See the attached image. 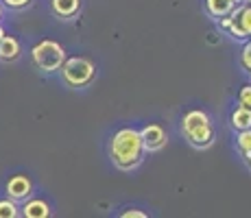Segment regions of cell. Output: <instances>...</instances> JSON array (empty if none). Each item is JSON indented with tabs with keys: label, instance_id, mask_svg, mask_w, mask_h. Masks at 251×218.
<instances>
[{
	"label": "cell",
	"instance_id": "1",
	"mask_svg": "<svg viewBox=\"0 0 251 218\" xmlns=\"http://www.w3.org/2000/svg\"><path fill=\"white\" fill-rule=\"evenodd\" d=\"M109 157H112L114 166L120 170H133L142 164L144 146L140 131L133 127H125L116 131L109 140Z\"/></svg>",
	"mask_w": 251,
	"mask_h": 218
},
{
	"label": "cell",
	"instance_id": "2",
	"mask_svg": "<svg viewBox=\"0 0 251 218\" xmlns=\"http://www.w3.org/2000/svg\"><path fill=\"white\" fill-rule=\"evenodd\" d=\"M181 135L195 148H207L214 144V124L203 109H190L181 118Z\"/></svg>",
	"mask_w": 251,
	"mask_h": 218
},
{
	"label": "cell",
	"instance_id": "3",
	"mask_svg": "<svg viewBox=\"0 0 251 218\" xmlns=\"http://www.w3.org/2000/svg\"><path fill=\"white\" fill-rule=\"evenodd\" d=\"M61 79L68 87L81 90V87H88L96 76V68L90 59L85 57H66V61L59 68Z\"/></svg>",
	"mask_w": 251,
	"mask_h": 218
},
{
	"label": "cell",
	"instance_id": "4",
	"mask_svg": "<svg viewBox=\"0 0 251 218\" xmlns=\"http://www.w3.org/2000/svg\"><path fill=\"white\" fill-rule=\"evenodd\" d=\"M31 59L37 70L50 74V72L59 70L61 64L66 61V48L52 40H42L31 48Z\"/></svg>",
	"mask_w": 251,
	"mask_h": 218
},
{
	"label": "cell",
	"instance_id": "5",
	"mask_svg": "<svg viewBox=\"0 0 251 218\" xmlns=\"http://www.w3.org/2000/svg\"><path fill=\"white\" fill-rule=\"evenodd\" d=\"M4 192H7L9 198H13L16 203H22L26 198H31L33 194V183L26 174H13L11 179L4 186Z\"/></svg>",
	"mask_w": 251,
	"mask_h": 218
},
{
	"label": "cell",
	"instance_id": "6",
	"mask_svg": "<svg viewBox=\"0 0 251 218\" xmlns=\"http://www.w3.org/2000/svg\"><path fill=\"white\" fill-rule=\"evenodd\" d=\"M140 138H142V146L144 151L155 153L160 148L166 146V131H164L160 124H147L144 129H140Z\"/></svg>",
	"mask_w": 251,
	"mask_h": 218
},
{
	"label": "cell",
	"instance_id": "7",
	"mask_svg": "<svg viewBox=\"0 0 251 218\" xmlns=\"http://www.w3.org/2000/svg\"><path fill=\"white\" fill-rule=\"evenodd\" d=\"M50 11L59 20H72L81 11V0H50Z\"/></svg>",
	"mask_w": 251,
	"mask_h": 218
},
{
	"label": "cell",
	"instance_id": "8",
	"mask_svg": "<svg viewBox=\"0 0 251 218\" xmlns=\"http://www.w3.org/2000/svg\"><path fill=\"white\" fill-rule=\"evenodd\" d=\"M20 214L26 218H46L50 216V205L44 198H26L24 205L20 207Z\"/></svg>",
	"mask_w": 251,
	"mask_h": 218
},
{
	"label": "cell",
	"instance_id": "9",
	"mask_svg": "<svg viewBox=\"0 0 251 218\" xmlns=\"http://www.w3.org/2000/svg\"><path fill=\"white\" fill-rule=\"evenodd\" d=\"M20 55H22V46L16 37L4 35L2 40H0V61L11 64V61H16Z\"/></svg>",
	"mask_w": 251,
	"mask_h": 218
},
{
	"label": "cell",
	"instance_id": "10",
	"mask_svg": "<svg viewBox=\"0 0 251 218\" xmlns=\"http://www.w3.org/2000/svg\"><path fill=\"white\" fill-rule=\"evenodd\" d=\"M234 0H205V9L207 13H210L212 18H216V20H221V18L229 16L231 11H234Z\"/></svg>",
	"mask_w": 251,
	"mask_h": 218
},
{
	"label": "cell",
	"instance_id": "11",
	"mask_svg": "<svg viewBox=\"0 0 251 218\" xmlns=\"http://www.w3.org/2000/svg\"><path fill=\"white\" fill-rule=\"evenodd\" d=\"M231 127L236 131H243L251 127V111L245 107H236L234 114H231Z\"/></svg>",
	"mask_w": 251,
	"mask_h": 218
},
{
	"label": "cell",
	"instance_id": "12",
	"mask_svg": "<svg viewBox=\"0 0 251 218\" xmlns=\"http://www.w3.org/2000/svg\"><path fill=\"white\" fill-rule=\"evenodd\" d=\"M20 216V207H18V203L13 201V198H2L0 201V218H16Z\"/></svg>",
	"mask_w": 251,
	"mask_h": 218
},
{
	"label": "cell",
	"instance_id": "13",
	"mask_svg": "<svg viewBox=\"0 0 251 218\" xmlns=\"http://www.w3.org/2000/svg\"><path fill=\"white\" fill-rule=\"evenodd\" d=\"M236 144H238V151L240 153H251V127L238 131V138H236Z\"/></svg>",
	"mask_w": 251,
	"mask_h": 218
},
{
	"label": "cell",
	"instance_id": "14",
	"mask_svg": "<svg viewBox=\"0 0 251 218\" xmlns=\"http://www.w3.org/2000/svg\"><path fill=\"white\" fill-rule=\"evenodd\" d=\"M238 107H245L251 111V83L243 85L238 92Z\"/></svg>",
	"mask_w": 251,
	"mask_h": 218
},
{
	"label": "cell",
	"instance_id": "15",
	"mask_svg": "<svg viewBox=\"0 0 251 218\" xmlns=\"http://www.w3.org/2000/svg\"><path fill=\"white\" fill-rule=\"evenodd\" d=\"M240 64H243V68L247 72H251V42L245 44L243 52H240Z\"/></svg>",
	"mask_w": 251,
	"mask_h": 218
},
{
	"label": "cell",
	"instance_id": "16",
	"mask_svg": "<svg viewBox=\"0 0 251 218\" xmlns=\"http://www.w3.org/2000/svg\"><path fill=\"white\" fill-rule=\"evenodd\" d=\"M33 0H0V4H2V7H7V9H24V7H28V4H31Z\"/></svg>",
	"mask_w": 251,
	"mask_h": 218
},
{
	"label": "cell",
	"instance_id": "17",
	"mask_svg": "<svg viewBox=\"0 0 251 218\" xmlns=\"http://www.w3.org/2000/svg\"><path fill=\"white\" fill-rule=\"evenodd\" d=\"M123 216H125V218H131V216L144 218V216H147V214H144V212H138V210H129V212H123Z\"/></svg>",
	"mask_w": 251,
	"mask_h": 218
},
{
	"label": "cell",
	"instance_id": "18",
	"mask_svg": "<svg viewBox=\"0 0 251 218\" xmlns=\"http://www.w3.org/2000/svg\"><path fill=\"white\" fill-rule=\"evenodd\" d=\"M243 157H245V164H247V166L251 168V153H245Z\"/></svg>",
	"mask_w": 251,
	"mask_h": 218
},
{
	"label": "cell",
	"instance_id": "19",
	"mask_svg": "<svg viewBox=\"0 0 251 218\" xmlns=\"http://www.w3.org/2000/svg\"><path fill=\"white\" fill-rule=\"evenodd\" d=\"M2 37H4V28L0 26V40H2Z\"/></svg>",
	"mask_w": 251,
	"mask_h": 218
},
{
	"label": "cell",
	"instance_id": "20",
	"mask_svg": "<svg viewBox=\"0 0 251 218\" xmlns=\"http://www.w3.org/2000/svg\"><path fill=\"white\" fill-rule=\"evenodd\" d=\"M234 4H243V0H234Z\"/></svg>",
	"mask_w": 251,
	"mask_h": 218
},
{
	"label": "cell",
	"instance_id": "21",
	"mask_svg": "<svg viewBox=\"0 0 251 218\" xmlns=\"http://www.w3.org/2000/svg\"><path fill=\"white\" fill-rule=\"evenodd\" d=\"M243 2H245V4H251V0H243Z\"/></svg>",
	"mask_w": 251,
	"mask_h": 218
},
{
	"label": "cell",
	"instance_id": "22",
	"mask_svg": "<svg viewBox=\"0 0 251 218\" xmlns=\"http://www.w3.org/2000/svg\"><path fill=\"white\" fill-rule=\"evenodd\" d=\"M0 18H2V4H0Z\"/></svg>",
	"mask_w": 251,
	"mask_h": 218
}]
</instances>
